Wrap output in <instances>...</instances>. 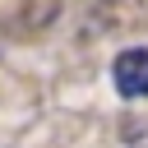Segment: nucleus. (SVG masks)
<instances>
[{
	"mask_svg": "<svg viewBox=\"0 0 148 148\" xmlns=\"http://www.w3.org/2000/svg\"><path fill=\"white\" fill-rule=\"evenodd\" d=\"M111 83L125 102H143L148 97V46H125L111 60Z\"/></svg>",
	"mask_w": 148,
	"mask_h": 148,
	"instance_id": "nucleus-1",
	"label": "nucleus"
}]
</instances>
